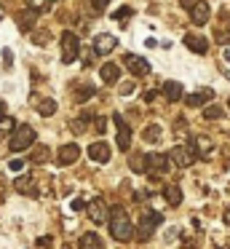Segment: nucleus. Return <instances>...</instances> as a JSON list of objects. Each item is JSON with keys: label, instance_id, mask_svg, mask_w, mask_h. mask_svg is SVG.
Masks as SVG:
<instances>
[{"label": "nucleus", "instance_id": "13", "mask_svg": "<svg viewBox=\"0 0 230 249\" xmlns=\"http://www.w3.org/2000/svg\"><path fill=\"white\" fill-rule=\"evenodd\" d=\"M115 46H118V38H112L110 33H99L94 38V51L96 54H110Z\"/></svg>", "mask_w": 230, "mask_h": 249}, {"label": "nucleus", "instance_id": "2", "mask_svg": "<svg viewBox=\"0 0 230 249\" xmlns=\"http://www.w3.org/2000/svg\"><path fill=\"white\" fill-rule=\"evenodd\" d=\"M35 140H37L35 129L27 126V124H21V126L14 129V134H11V140H8V147L14 153H24V150H30V145H35Z\"/></svg>", "mask_w": 230, "mask_h": 249}, {"label": "nucleus", "instance_id": "41", "mask_svg": "<svg viewBox=\"0 0 230 249\" xmlns=\"http://www.w3.org/2000/svg\"><path fill=\"white\" fill-rule=\"evenodd\" d=\"M3 59H5V67H11V59H14V56H11V51H3Z\"/></svg>", "mask_w": 230, "mask_h": 249}, {"label": "nucleus", "instance_id": "1", "mask_svg": "<svg viewBox=\"0 0 230 249\" xmlns=\"http://www.w3.org/2000/svg\"><path fill=\"white\" fill-rule=\"evenodd\" d=\"M110 236L115 238V241H131L134 236V225L131 220H128L126 209H121V206H115V209H110Z\"/></svg>", "mask_w": 230, "mask_h": 249}, {"label": "nucleus", "instance_id": "14", "mask_svg": "<svg viewBox=\"0 0 230 249\" xmlns=\"http://www.w3.org/2000/svg\"><path fill=\"white\" fill-rule=\"evenodd\" d=\"M185 46L193 51V54H206L209 51V40L203 38V35H193V33L185 35Z\"/></svg>", "mask_w": 230, "mask_h": 249}, {"label": "nucleus", "instance_id": "43", "mask_svg": "<svg viewBox=\"0 0 230 249\" xmlns=\"http://www.w3.org/2000/svg\"><path fill=\"white\" fill-rule=\"evenodd\" d=\"M222 220H225V222H228V225H230V209L225 212V217H222Z\"/></svg>", "mask_w": 230, "mask_h": 249}, {"label": "nucleus", "instance_id": "22", "mask_svg": "<svg viewBox=\"0 0 230 249\" xmlns=\"http://www.w3.org/2000/svg\"><path fill=\"white\" fill-rule=\"evenodd\" d=\"M195 150H198V156H201V158H209V156L214 153L212 140H209L206 134H203V137H195Z\"/></svg>", "mask_w": 230, "mask_h": 249}, {"label": "nucleus", "instance_id": "20", "mask_svg": "<svg viewBox=\"0 0 230 249\" xmlns=\"http://www.w3.org/2000/svg\"><path fill=\"white\" fill-rule=\"evenodd\" d=\"M14 188H16V193H21V196H37V190H35V182H32L30 177H16Z\"/></svg>", "mask_w": 230, "mask_h": 249}, {"label": "nucleus", "instance_id": "6", "mask_svg": "<svg viewBox=\"0 0 230 249\" xmlns=\"http://www.w3.org/2000/svg\"><path fill=\"white\" fill-rule=\"evenodd\" d=\"M171 166H174V161H171V156H166V153H150L147 156V169L153 174H169Z\"/></svg>", "mask_w": 230, "mask_h": 249}, {"label": "nucleus", "instance_id": "36", "mask_svg": "<svg viewBox=\"0 0 230 249\" xmlns=\"http://www.w3.org/2000/svg\"><path fill=\"white\" fill-rule=\"evenodd\" d=\"M21 166H24L21 161H11V163H8V169H11V172H21Z\"/></svg>", "mask_w": 230, "mask_h": 249}, {"label": "nucleus", "instance_id": "30", "mask_svg": "<svg viewBox=\"0 0 230 249\" xmlns=\"http://www.w3.org/2000/svg\"><path fill=\"white\" fill-rule=\"evenodd\" d=\"M51 3H56V0H27V6L35 11H46V8H51Z\"/></svg>", "mask_w": 230, "mask_h": 249}, {"label": "nucleus", "instance_id": "10", "mask_svg": "<svg viewBox=\"0 0 230 249\" xmlns=\"http://www.w3.org/2000/svg\"><path fill=\"white\" fill-rule=\"evenodd\" d=\"M209 17H212V8H209L206 0H198L195 6L190 8V22L195 24V27H203V24L209 22Z\"/></svg>", "mask_w": 230, "mask_h": 249}, {"label": "nucleus", "instance_id": "44", "mask_svg": "<svg viewBox=\"0 0 230 249\" xmlns=\"http://www.w3.org/2000/svg\"><path fill=\"white\" fill-rule=\"evenodd\" d=\"M3 113H5V102L0 99V115H3Z\"/></svg>", "mask_w": 230, "mask_h": 249}, {"label": "nucleus", "instance_id": "42", "mask_svg": "<svg viewBox=\"0 0 230 249\" xmlns=\"http://www.w3.org/2000/svg\"><path fill=\"white\" fill-rule=\"evenodd\" d=\"M155 97H158V94H155V91H147V94H144V102H153Z\"/></svg>", "mask_w": 230, "mask_h": 249}, {"label": "nucleus", "instance_id": "23", "mask_svg": "<svg viewBox=\"0 0 230 249\" xmlns=\"http://www.w3.org/2000/svg\"><path fill=\"white\" fill-rule=\"evenodd\" d=\"M14 129H16V121L11 118H3V115H0V142L3 140H8V134H14Z\"/></svg>", "mask_w": 230, "mask_h": 249}, {"label": "nucleus", "instance_id": "7", "mask_svg": "<svg viewBox=\"0 0 230 249\" xmlns=\"http://www.w3.org/2000/svg\"><path fill=\"white\" fill-rule=\"evenodd\" d=\"M115 134H118V150L128 153V147H131V126L123 121V115H115Z\"/></svg>", "mask_w": 230, "mask_h": 249}, {"label": "nucleus", "instance_id": "19", "mask_svg": "<svg viewBox=\"0 0 230 249\" xmlns=\"http://www.w3.org/2000/svg\"><path fill=\"white\" fill-rule=\"evenodd\" d=\"M212 97H214V91H212V89H201V91L190 94V97L185 99V105H190V107H201V105H206Z\"/></svg>", "mask_w": 230, "mask_h": 249}, {"label": "nucleus", "instance_id": "33", "mask_svg": "<svg viewBox=\"0 0 230 249\" xmlns=\"http://www.w3.org/2000/svg\"><path fill=\"white\" fill-rule=\"evenodd\" d=\"M94 129H96V134H105L107 131V118H102V115L94 118Z\"/></svg>", "mask_w": 230, "mask_h": 249}, {"label": "nucleus", "instance_id": "12", "mask_svg": "<svg viewBox=\"0 0 230 249\" xmlns=\"http://www.w3.org/2000/svg\"><path fill=\"white\" fill-rule=\"evenodd\" d=\"M78 158H80V147L72 145V142H70V145H62V147H59V153H56V161L62 163V166H72Z\"/></svg>", "mask_w": 230, "mask_h": 249}, {"label": "nucleus", "instance_id": "18", "mask_svg": "<svg viewBox=\"0 0 230 249\" xmlns=\"http://www.w3.org/2000/svg\"><path fill=\"white\" fill-rule=\"evenodd\" d=\"M99 75H102V81H105V83H118V81H121V67L112 65V62H107V65H102Z\"/></svg>", "mask_w": 230, "mask_h": 249}, {"label": "nucleus", "instance_id": "45", "mask_svg": "<svg viewBox=\"0 0 230 249\" xmlns=\"http://www.w3.org/2000/svg\"><path fill=\"white\" fill-rule=\"evenodd\" d=\"M228 105H230V102H228Z\"/></svg>", "mask_w": 230, "mask_h": 249}, {"label": "nucleus", "instance_id": "38", "mask_svg": "<svg viewBox=\"0 0 230 249\" xmlns=\"http://www.w3.org/2000/svg\"><path fill=\"white\" fill-rule=\"evenodd\" d=\"M134 91V83H123L121 86V94H131Z\"/></svg>", "mask_w": 230, "mask_h": 249}, {"label": "nucleus", "instance_id": "16", "mask_svg": "<svg viewBox=\"0 0 230 249\" xmlns=\"http://www.w3.org/2000/svg\"><path fill=\"white\" fill-rule=\"evenodd\" d=\"M35 17H37V11H35V8H30V6H27V11H19V14H16V24H19V30H24V33H27V30H32V27H35Z\"/></svg>", "mask_w": 230, "mask_h": 249}, {"label": "nucleus", "instance_id": "5", "mask_svg": "<svg viewBox=\"0 0 230 249\" xmlns=\"http://www.w3.org/2000/svg\"><path fill=\"white\" fill-rule=\"evenodd\" d=\"M163 222V214L155 209H142V220H139V231H142V241L153 236V231H158V225Z\"/></svg>", "mask_w": 230, "mask_h": 249}, {"label": "nucleus", "instance_id": "34", "mask_svg": "<svg viewBox=\"0 0 230 249\" xmlns=\"http://www.w3.org/2000/svg\"><path fill=\"white\" fill-rule=\"evenodd\" d=\"M88 3H91V8H94V11H105L110 0H88Z\"/></svg>", "mask_w": 230, "mask_h": 249}, {"label": "nucleus", "instance_id": "15", "mask_svg": "<svg viewBox=\"0 0 230 249\" xmlns=\"http://www.w3.org/2000/svg\"><path fill=\"white\" fill-rule=\"evenodd\" d=\"M51 161V147L48 145H35L30 150V163H35V166H43V163Z\"/></svg>", "mask_w": 230, "mask_h": 249}, {"label": "nucleus", "instance_id": "4", "mask_svg": "<svg viewBox=\"0 0 230 249\" xmlns=\"http://www.w3.org/2000/svg\"><path fill=\"white\" fill-rule=\"evenodd\" d=\"M80 54V40L72 30H64L62 33V62L64 65H72Z\"/></svg>", "mask_w": 230, "mask_h": 249}, {"label": "nucleus", "instance_id": "25", "mask_svg": "<svg viewBox=\"0 0 230 249\" xmlns=\"http://www.w3.org/2000/svg\"><path fill=\"white\" fill-rule=\"evenodd\" d=\"M128 166H131V172H137V174L147 172V156H131L128 158Z\"/></svg>", "mask_w": 230, "mask_h": 249}, {"label": "nucleus", "instance_id": "21", "mask_svg": "<svg viewBox=\"0 0 230 249\" xmlns=\"http://www.w3.org/2000/svg\"><path fill=\"white\" fill-rule=\"evenodd\" d=\"M163 198L169 201L171 206H179V204H182V190H179V185H166V188H163Z\"/></svg>", "mask_w": 230, "mask_h": 249}, {"label": "nucleus", "instance_id": "9", "mask_svg": "<svg viewBox=\"0 0 230 249\" xmlns=\"http://www.w3.org/2000/svg\"><path fill=\"white\" fill-rule=\"evenodd\" d=\"M88 217H91V222L94 225H105L107 222V204L102 198H94V201H88Z\"/></svg>", "mask_w": 230, "mask_h": 249}, {"label": "nucleus", "instance_id": "35", "mask_svg": "<svg viewBox=\"0 0 230 249\" xmlns=\"http://www.w3.org/2000/svg\"><path fill=\"white\" fill-rule=\"evenodd\" d=\"M46 40H48V33H35L32 35V43H37V46H46Z\"/></svg>", "mask_w": 230, "mask_h": 249}, {"label": "nucleus", "instance_id": "26", "mask_svg": "<svg viewBox=\"0 0 230 249\" xmlns=\"http://www.w3.org/2000/svg\"><path fill=\"white\" fill-rule=\"evenodd\" d=\"M80 247H83V249H94V247H102V238L96 236V233H86V236H80Z\"/></svg>", "mask_w": 230, "mask_h": 249}, {"label": "nucleus", "instance_id": "3", "mask_svg": "<svg viewBox=\"0 0 230 249\" xmlns=\"http://www.w3.org/2000/svg\"><path fill=\"white\" fill-rule=\"evenodd\" d=\"M198 158V150H195V142H179V145H174V150H171V161H174V166L179 169H187L193 166Z\"/></svg>", "mask_w": 230, "mask_h": 249}, {"label": "nucleus", "instance_id": "27", "mask_svg": "<svg viewBox=\"0 0 230 249\" xmlns=\"http://www.w3.org/2000/svg\"><path fill=\"white\" fill-rule=\"evenodd\" d=\"M203 118L206 121L222 118V107H219V105H206V107H203Z\"/></svg>", "mask_w": 230, "mask_h": 249}, {"label": "nucleus", "instance_id": "11", "mask_svg": "<svg viewBox=\"0 0 230 249\" xmlns=\"http://www.w3.org/2000/svg\"><path fill=\"white\" fill-rule=\"evenodd\" d=\"M110 156H112V150H110V145H107L105 140H99V142H94V145H88V158H91V161L107 163V161H110Z\"/></svg>", "mask_w": 230, "mask_h": 249}, {"label": "nucleus", "instance_id": "29", "mask_svg": "<svg viewBox=\"0 0 230 249\" xmlns=\"http://www.w3.org/2000/svg\"><path fill=\"white\" fill-rule=\"evenodd\" d=\"M134 17V11H131V8H128V6H123V8H118V11H115V17H112V19H118V22H121V24H126L128 22V19H131Z\"/></svg>", "mask_w": 230, "mask_h": 249}, {"label": "nucleus", "instance_id": "17", "mask_svg": "<svg viewBox=\"0 0 230 249\" xmlns=\"http://www.w3.org/2000/svg\"><path fill=\"white\" fill-rule=\"evenodd\" d=\"M160 91H163V97L169 99V102H179L182 99V83L179 81H166Z\"/></svg>", "mask_w": 230, "mask_h": 249}, {"label": "nucleus", "instance_id": "40", "mask_svg": "<svg viewBox=\"0 0 230 249\" xmlns=\"http://www.w3.org/2000/svg\"><path fill=\"white\" fill-rule=\"evenodd\" d=\"M37 244H40V247H48V244H51V236H40V238H37Z\"/></svg>", "mask_w": 230, "mask_h": 249}, {"label": "nucleus", "instance_id": "24", "mask_svg": "<svg viewBox=\"0 0 230 249\" xmlns=\"http://www.w3.org/2000/svg\"><path fill=\"white\" fill-rule=\"evenodd\" d=\"M35 107H37V113L40 115H53L56 113V99H40V102H35Z\"/></svg>", "mask_w": 230, "mask_h": 249}, {"label": "nucleus", "instance_id": "37", "mask_svg": "<svg viewBox=\"0 0 230 249\" xmlns=\"http://www.w3.org/2000/svg\"><path fill=\"white\" fill-rule=\"evenodd\" d=\"M195 3H198V0H179V6H182V8H187V11H190V8L195 6Z\"/></svg>", "mask_w": 230, "mask_h": 249}, {"label": "nucleus", "instance_id": "28", "mask_svg": "<svg viewBox=\"0 0 230 249\" xmlns=\"http://www.w3.org/2000/svg\"><path fill=\"white\" fill-rule=\"evenodd\" d=\"M142 137H144V140H147V142H155V140H158V137H160V126H158V124H150L147 129L142 131Z\"/></svg>", "mask_w": 230, "mask_h": 249}, {"label": "nucleus", "instance_id": "8", "mask_svg": "<svg viewBox=\"0 0 230 249\" xmlns=\"http://www.w3.org/2000/svg\"><path fill=\"white\" fill-rule=\"evenodd\" d=\"M123 65H126L128 72H131V75H137V78L150 75V65L142 59V56H137V54H126V56H123Z\"/></svg>", "mask_w": 230, "mask_h": 249}, {"label": "nucleus", "instance_id": "31", "mask_svg": "<svg viewBox=\"0 0 230 249\" xmlns=\"http://www.w3.org/2000/svg\"><path fill=\"white\" fill-rule=\"evenodd\" d=\"M217 40H219L222 46H230V22L225 24V27L217 30Z\"/></svg>", "mask_w": 230, "mask_h": 249}, {"label": "nucleus", "instance_id": "39", "mask_svg": "<svg viewBox=\"0 0 230 249\" xmlns=\"http://www.w3.org/2000/svg\"><path fill=\"white\" fill-rule=\"evenodd\" d=\"M70 206H72V212H78V209H83L86 204H83V201H80V198H75V201H72V204H70Z\"/></svg>", "mask_w": 230, "mask_h": 249}, {"label": "nucleus", "instance_id": "32", "mask_svg": "<svg viewBox=\"0 0 230 249\" xmlns=\"http://www.w3.org/2000/svg\"><path fill=\"white\" fill-rule=\"evenodd\" d=\"M70 129H72L75 134H83L86 131V118H75L72 124H70Z\"/></svg>", "mask_w": 230, "mask_h": 249}]
</instances>
